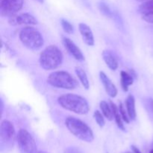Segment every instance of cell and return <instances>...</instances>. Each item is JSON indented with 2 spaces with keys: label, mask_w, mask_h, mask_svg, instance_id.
<instances>
[{
  "label": "cell",
  "mask_w": 153,
  "mask_h": 153,
  "mask_svg": "<svg viewBox=\"0 0 153 153\" xmlns=\"http://www.w3.org/2000/svg\"><path fill=\"white\" fill-rule=\"evenodd\" d=\"M61 108L79 115H85L89 112L90 105L86 99L74 94H66L58 98Z\"/></svg>",
  "instance_id": "6da1fadb"
},
{
  "label": "cell",
  "mask_w": 153,
  "mask_h": 153,
  "mask_svg": "<svg viewBox=\"0 0 153 153\" xmlns=\"http://www.w3.org/2000/svg\"><path fill=\"white\" fill-rule=\"evenodd\" d=\"M40 67L46 70H53L62 64L63 54L58 46L50 45L43 49L39 58Z\"/></svg>",
  "instance_id": "7a4b0ae2"
},
{
  "label": "cell",
  "mask_w": 153,
  "mask_h": 153,
  "mask_svg": "<svg viewBox=\"0 0 153 153\" xmlns=\"http://www.w3.org/2000/svg\"><path fill=\"white\" fill-rule=\"evenodd\" d=\"M65 126L72 134L83 141L91 143L94 136L91 128L81 120L74 117H68L65 120Z\"/></svg>",
  "instance_id": "3957f363"
},
{
  "label": "cell",
  "mask_w": 153,
  "mask_h": 153,
  "mask_svg": "<svg viewBox=\"0 0 153 153\" xmlns=\"http://www.w3.org/2000/svg\"><path fill=\"white\" fill-rule=\"evenodd\" d=\"M19 37L22 45L31 50H38L44 43L43 37L40 31L31 25L22 28L19 32Z\"/></svg>",
  "instance_id": "277c9868"
},
{
  "label": "cell",
  "mask_w": 153,
  "mask_h": 153,
  "mask_svg": "<svg viewBox=\"0 0 153 153\" xmlns=\"http://www.w3.org/2000/svg\"><path fill=\"white\" fill-rule=\"evenodd\" d=\"M47 82L54 88L66 90H73L78 86L76 79L66 71L52 72L48 76Z\"/></svg>",
  "instance_id": "5b68a950"
},
{
  "label": "cell",
  "mask_w": 153,
  "mask_h": 153,
  "mask_svg": "<svg viewBox=\"0 0 153 153\" xmlns=\"http://www.w3.org/2000/svg\"><path fill=\"white\" fill-rule=\"evenodd\" d=\"M16 132L13 123L7 120L1 121L0 126V139H1V149H10L14 143Z\"/></svg>",
  "instance_id": "8992f818"
},
{
  "label": "cell",
  "mask_w": 153,
  "mask_h": 153,
  "mask_svg": "<svg viewBox=\"0 0 153 153\" xmlns=\"http://www.w3.org/2000/svg\"><path fill=\"white\" fill-rule=\"evenodd\" d=\"M16 141L21 153H37L35 140L27 130L22 128L18 131Z\"/></svg>",
  "instance_id": "52a82bcc"
},
{
  "label": "cell",
  "mask_w": 153,
  "mask_h": 153,
  "mask_svg": "<svg viewBox=\"0 0 153 153\" xmlns=\"http://www.w3.org/2000/svg\"><path fill=\"white\" fill-rule=\"evenodd\" d=\"M23 0H1L0 3V14L2 17L14 16L22 8Z\"/></svg>",
  "instance_id": "ba28073f"
},
{
  "label": "cell",
  "mask_w": 153,
  "mask_h": 153,
  "mask_svg": "<svg viewBox=\"0 0 153 153\" xmlns=\"http://www.w3.org/2000/svg\"><path fill=\"white\" fill-rule=\"evenodd\" d=\"M8 22L12 25H34L38 23L36 18L28 13H23L10 16L8 19Z\"/></svg>",
  "instance_id": "9c48e42d"
},
{
  "label": "cell",
  "mask_w": 153,
  "mask_h": 153,
  "mask_svg": "<svg viewBox=\"0 0 153 153\" xmlns=\"http://www.w3.org/2000/svg\"><path fill=\"white\" fill-rule=\"evenodd\" d=\"M63 44L67 52L79 61H85V56L82 54V50L76 45V43L68 37H63Z\"/></svg>",
  "instance_id": "30bf717a"
},
{
  "label": "cell",
  "mask_w": 153,
  "mask_h": 153,
  "mask_svg": "<svg viewBox=\"0 0 153 153\" xmlns=\"http://www.w3.org/2000/svg\"><path fill=\"white\" fill-rule=\"evenodd\" d=\"M100 78L101 80L102 84L105 88V91L107 93L108 95L111 98H114L117 95V88L115 86L114 84L112 82V81L107 76V75L104 72H100Z\"/></svg>",
  "instance_id": "8fae6325"
},
{
  "label": "cell",
  "mask_w": 153,
  "mask_h": 153,
  "mask_svg": "<svg viewBox=\"0 0 153 153\" xmlns=\"http://www.w3.org/2000/svg\"><path fill=\"white\" fill-rule=\"evenodd\" d=\"M79 29L82 40L85 42V44L89 46H94L95 40H94V36L91 28L88 25L82 22L79 25Z\"/></svg>",
  "instance_id": "7c38bea8"
},
{
  "label": "cell",
  "mask_w": 153,
  "mask_h": 153,
  "mask_svg": "<svg viewBox=\"0 0 153 153\" xmlns=\"http://www.w3.org/2000/svg\"><path fill=\"white\" fill-rule=\"evenodd\" d=\"M103 60L110 70L115 71L118 68V61L116 56L109 50H104L102 53Z\"/></svg>",
  "instance_id": "4fadbf2b"
},
{
  "label": "cell",
  "mask_w": 153,
  "mask_h": 153,
  "mask_svg": "<svg viewBox=\"0 0 153 153\" xmlns=\"http://www.w3.org/2000/svg\"><path fill=\"white\" fill-rule=\"evenodd\" d=\"M126 108L127 113H128L130 120H134L137 117L135 108V99H134V96L131 94H129L127 97L126 100Z\"/></svg>",
  "instance_id": "5bb4252c"
},
{
  "label": "cell",
  "mask_w": 153,
  "mask_h": 153,
  "mask_svg": "<svg viewBox=\"0 0 153 153\" xmlns=\"http://www.w3.org/2000/svg\"><path fill=\"white\" fill-rule=\"evenodd\" d=\"M134 82V79L132 76L126 71H121L120 73V84L123 91L127 92L128 88L131 86Z\"/></svg>",
  "instance_id": "9a60e30c"
},
{
  "label": "cell",
  "mask_w": 153,
  "mask_h": 153,
  "mask_svg": "<svg viewBox=\"0 0 153 153\" xmlns=\"http://www.w3.org/2000/svg\"><path fill=\"white\" fill-rule=\"evenodd\" d=\"M110 105L111 106L112 111H113L114 118L115 119V121H116V123L117 125L118 128L122 130V131H125L126 128L123 124V120L122 116L120 114V112L119 111V108L116 105V104H114L111 101L110 102Z\"/></svg>",
  "instance_id": "2e32d148"
},
{
  "label": "cell",
  "mask_w": 153,
  "mask_h": 153,
  "mask_svg": "<svg viewBox=\"0 0 153 153\" xmlns=\"http://www.w3.org/2000/svg\"><path fill=\"white\" fill-rule=\"evenodd\" d=\"M75 72H76V76L79 78V81L82 83V86L85 88L86 90H88L90 88V82L88 80V76H87V73L82 67H76L75 69Z\"/></svg>",
  "instance_id": "e0dca14e"
},
{
  "label": "cell",
  "mask_w": 153,
  "mask_h": 153,
  "mask_svg": "<svg viewBox=\"0 0 153 153\" xmlns=\"http://www.w3.org/2000/svg\"><path fill=\"white\" fill-rule=\"evenodd\" d=\"M100 107L105 117L108 120L111 121L114 119V114L111 105H109L107 102L102 100V101L100 102Z\"/></svg>",
  "instance_id": "ac0fdd59"
},
{
  "label": "cell",
  "mask_w": 153,
  "mask_h": 153,
  "mask_svg": "<svg viewBox=\"0 0 153 153\" xmlns=\"http://www.w3.org/2000/svg\"><path fill=\"white\" fill-rule=\"evenodd\" d=\"M138 10L143 15L153 14V0L143 1L138 7Z\"/></svg>",
  "instance_id": "d6986e66"
},
{
  "label": "cell",
  "mask_w": 153,
  "mask_h": 153,
  "mask_svg": "<svg viewBox=\"0 0 153 153\" xmlns=\"http://www.w3.org/2000/svg\"><path fill=\"white\" fill-rule=\"evenodd\" d=\"M61 24L64 32L69 34H73V31H74V27L69 21L66 20L64 19H61Z\"/></svg>",
  "instance_id": "ffe728a7"
},
{
  "label": "cell",
  "mask_w": 153,
  "mask_h": 153,
  "mask_svg": "<svg viewBox=\"0 0 153 153\" xmlns=\"http://www.w3.org/2000/svg\"><path fill=\"white\" fill-rule=\"evenodd\" d=\"M94 117L95 121L97 122V123L98 124V126L101 128H102L103 126L105 124V121L104 115H103L102 113L100 111L97 110L94 111Z\"/></svg>",
  "instance_id": "44dd1931"
},
{
  "label": "cell",
  "mask_w": 153,
  "mask_h": 153,
  "mask_svg": "<svg viewBox=\"0 0 153 153\" xmlns=\"http://www.w3.org/2000/svg\"><path fill=\"white\" fill-rule=\"evenodd\" d=\"M118 108H119V111L120 112V114L121 116H122V118L124 122H126V123H129L130 118L129 117H128V113H127V111L126 110L125 107H124L123 104L122 102H120Z\"/></svg>",
  "instance_id": "7402d4cb"
},
{
  "label": "cell",
  "mask_w": 153,
  "mask_h": 153,
  "mask_svg": "<svg viewBox=\"0 0 153 153\" xmlns=\"http://www.w3.org/2000/svg\"><path fill=\"white\" fill-rule=\"evenodd\" d=\"M100 8L103 13L106 14L107 16H109V15H110V13H111L110 10H109L108 7L105 4H104V3H102V4H100Z\"/></svg>",
  "instance_id": "603a6c76"
},
{
  "label": "cell",
  "mask_w": 153,
  "mask_h": 153,
  "mask_svg": "<svg viewBox=\"0 0 153 153\" xmlns=\"http://www.w3.org/2000/svg\"><path fill=\"white\" fill-rule=\"evenodd\" d=\"M143 19L149 23H153V14L143 15Z\"/></svg>",
  "instance_id": "cb8c5ba5"
},
{
  "label": "cell",
  "mask_w": 153,
  "mask_h": 153,
  "mask_svg": "<svg viewBox=\"0 0 153 153\" xmlns=\"http://www.w3.org/2000/svg\"><path fill=\"white\" fill-rule=\"evenodd\" d=\"M64 153H83V152H82V151L79 150V149H76V148L72 147V148H69V149H66Z\"/></svg>",
  "instance_id": "d4e9b609"
},
{
  "label": "cell",
  "mask_w": 153,
  "mask_h": 153,
  "mask_svg": "<svg viewBox=\"0 0 153 153\" xmlns=\"http://www.w3.org/2000/svg\"><path fill=\"white\" fill-rule=\"evenodd\" d=\"M131 149H132V150H133V152H134V153H141V152H140V151L139 150V149H137L136 146H131Z\"/></svg>",
  "instance_id": "484cf974"
},
{
  "label": "cell",
  "mask_w": 153,
  "mask_h": 153,
  "mask_svg": "<svg viewBox=\"0 0 153 153\" xmlns=\"http://www.w3.org/2000/svg\"><path fill=\"white\" fill-rule=\"evenodd\" d=\"M150 105H151V108H152V110L153 111V100H151V101H150Z\"/></svg>",
  "instance_id": "4316f807"
},
{
  "label": "cell",
  "mask_w": 153,
  "mask_h": 153,
  "mask_svg": "<svg viewBox=\"0 0 153 153\" xmlns=\"http://www.w3.org/2000/svg\"><path fill=\"white\" fill-rule=\"evenodd\" d=\"M37 1H39L40 3H43V1H44V0H37Z\"/></svg>",
  "instance_id": "83f0119b"
},
{
  "label": "cell",
  "mask_w": 153,
  "mask_h": 153,
  "mask_svg": "<svg viewBox=\"0 0 153 153\" xmlns=\"http://www.w3.org/2000/svg\"><path fill=\"white\" fill-rule=\"evenodd\" d=\"M137 1H148V0H137Z\"/></svg>",
  "instance_id": "f1b7e54d"
},
{
  "label": "cell",
  "mask_w": 153,
  "mask_h": 153,
  "mask_svg": "<svg viewBox=\"0 0 153 153\" xmlns=\"http://www.w3.org/2000/svg\"><path fill=\"white\" fill-rule=\"evenodd\" d=\"M37 153H46V152H43V151H40V152H37Z\"/></svg>",
  "instance_id": "f546056e"
},
{
  "label": "cell",
  "mask_w": 153,
  "mask_h": 153,
  "mask_svg": "<svg viewBox=\"0 0 153 153\" xmlns=\"http://www.w3.org/2000/svg\"><path fill=\"white\" fill-rule=\"evenodd\" d=\"M149 153H153V149H151V151H150V152H149Z\"/></svg>",
  "instance_id": "4dcf8cb0"
},
{
  "label": "cell",
  "mask_w": 153,
  "mask_h": 153,
  "mask_svg": "<svg viewBox=\"0 0 153 153\" xmlns=\"http://www.w3.org/2000/svg\"><path fill=\"white\" fill-rule=\"evenodd\" d=\"M125 153H131V152H125Z\"/></svg>",
  "instance_id": "1f68e13d"
}]
</instances>
